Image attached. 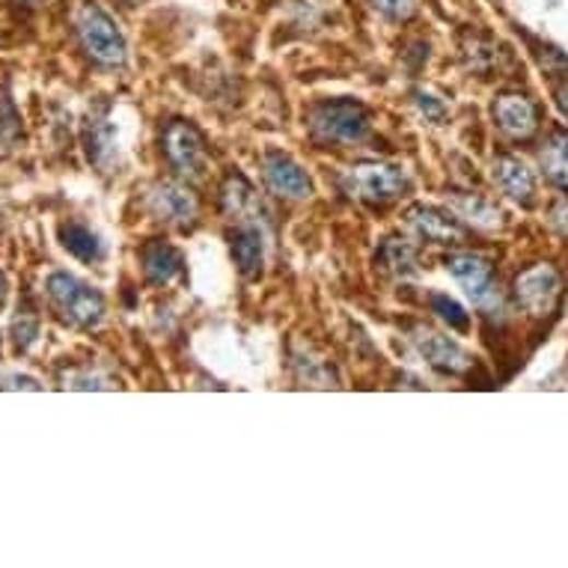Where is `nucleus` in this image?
Returning a JSON list of instances; mask_svg holds the SVG:
<instances>
[{
  "label": "nucleus",
  "mask_w": 568,
  "mask_h": 568,
  "mask_svg": "<svg viewBox=\"0 0 568 568\" xmlns=\"http://www.w3.org/2000/svg\"><path fill=\"white\" fill-rule=\"evenodd\" d=\"M310 135L325 147H355L367 140L372 119L369 111L355 98H325L316 102L306 114Z\"/></svg>",
  "instance_id": "nucleus-1"
},
{
  "label": "nucleus",
  "mask_w": 568,
  "mask_h": 568,
  "mask_svg": "<svg viewBox=\"0 0 568 568\" xmlns=\"http://www.w3.org/2000/svg\"><path fill=\"white\" fill-rule=\"evenodd\" d=\"M45 295H48V304L57 313V318L69 327L90 331L105 318V295L69 271H54L45 280Z\"/></svg>",
  "instance_id": "nucleus-2"
},
{
  "label": "nucleus",
  "mask_w": 568,
  "mask_h": 568,
  "mask_svg": "<svg viewBox=\"0 0 568 568\" xmlns=\"http://www.w3.org/2000/svg\"><path fill=\"white\" fill-rule=\"evenodd\" d=\"M74 33L93 63L107 66V69L126 63V36L93 0H84L74 12Z\"/></svg>",
  "instance_id": "nucleus-3"
},
{
  "label": "nucleus",
  "mask_w": 568,
  "mask_h": 568,
  "mask_svg": "<svg viewBox=\"0 0 568 568\" xmlns=\"http://www.w3.org/2000/svg\"><path fill=\"white\" fill-rule=\"evenodd\" d=\"M343 190L351 200L363 202H390L408 190V173L399 164H384V161H363L343 173L339 179Z\"/></svg>",
  "instance_id": "nucleus-4"
},
{
  "label": "nucleus",
  "mask_w": 568,
  "mask_h": 568,
  "mask_svg": "<svg viewBox=\"0 0 568 568\" xmlns=\"http://www.w3.org/2000/svg\"><path fill=\"white\" fill-rule=\"evenodd\" d=\"M161 149L167 155L170 167L176 170L185 179L197 182L206 176L209 167V149L202 140L200 128L188 119H170L161 131Z\"/></svg>",
  "instance_id": "nucleus-5"
},
{
  "label": "nucleus",
  "mask_w": 568,
  "mask_h": 568,
  "mask_svg": "<svg viewBox=\"0 0 568 568\" xmlns=\"http://www.w3.org/2000/svg\"><path fill=\"white\" fill-rule=\"evenodd\" d=\"M443 268L462 283V289L476 306H483L488 313L495 306H500L495 271H491V265L485 263L483 256H476V253H450V256H443Z\"/></svg>",
  "instance_id": "nucleus-6"
},
{
  "label": "nucleus",
  "mask_w": 568,
  "mask_h": 568,
  "mask_svg": "<svg viewBox=\"0 0 568 568\" xmlns=\"http://www.w3.org/2000/svg\"><path fill=\"white\" fill-rule=\"evenodd\" d=\"M559 292H563V283H559V274L554 265H530L526 271H521L515 277L518 304L524 306L530 316L542 318L547 313H554Z\"/></svg>",
  "instance_id": "nucleus-7"
},
{
  "label": "nucleus",
  "mask_w": 568,
  "mask_h": 568,
  "mask_svg": "<svg viewBox=\"0 0 568 568\" xmlns=\"http://www.w3.org/2000/svg\"><path fill=\"white\" fill-rule=\"evenodd\" d=\"M410 339H414L417 351L426 358V363L432 369H438V372H443V375H464L467 369L474 367L471 355H467L453 337L441 334V331H432V327L420 325L414 327V337Z\"/></svg>",
  "instance_id": "nucleus-8"
},
{
  "label": "nucleus",
  "mask_w": 568,
  "mask_h": 568,
  "mask_svg": "<svg viewBox=\"0 0 568 568\" xmlns=\"http://www.w3.org/2000/svg\"><path fill=\"white\" fill-rule=\"evenodd\" d=\"M265 185L286 200H310L313 197V179L295 159H289L280 149H268L263 155Z\"/></svg>",
  "instance_id": "nucleus-9"
},
{
  "label": "nucleus",
  "mask_w": 568,
  "mask_h": 568,
  "mask_svg": "<svg viewBox=\"0 0 568 568\" xmlns=\"http://www.w3.org/2000/svg\"><path fill=\"white\" fill-rule=\"evenodd\" d=\"M405 223L420 235L422 242L429 244H462L464 227L459 223L453 211L441 209V206H426V202H414L405 209Z\"/></svg>",
  "instance_id": "nucleus-10"
},
{
  "label": "nucleus",
  "mask_w": 568,
  "mask_h": 568,
  "mask_svg": "<svg viewBox=\"0 0 568 568\" xmlns=\"http://www.w3.org/2000/svg\"><path fill=\"white\" fill-rule=\"evenodd\" d=\"M495 126L512 140H530L538 128V111L524 93H500L491 105Z\"/></svg>",
  "instance_id": "nucleus-11"
},
{
  "label": "nucleus",
  "mask_w": 568,
  "mask_h": 568,
  "mask_svg": "<svg viewBox=\"0 0 568 568\" xmlns=\"http://www.w3.org/2000/svg\"><path fill=\"white\" fill-rule=\"evenodd\" d=\"M149 209L155 211V218L176 227H190L200 215L197 197L190 194V188L179 185V182H159L149 190Z\"/></svg>",
  "instance_id": "nucleus-12"
},
{
  "label": "nucleus",
  "mask_w": 568,
  "mask_h": 568,
  "mask_svg": "<svg viewBox=\"0 0 568 568\" xmlns=\"http://www.w3.org/2000/svg\"><path fill=\"white\" fill-rule=\"evenodd\" d=\"M495 182L506 197H512L521 206H533V200H536V176L526 167V161L515 159V155H497Z\"/></svg>",
  "instance_id": "nucleus-13"
},
{
  "label": "nucleus",
  "mask_w": 568,
  "mask_h": 568,
  "mask_svg": "<svg viewBox=\"0 0 568 568\" xmlns=\"http://www.w3.org/2000/svg\"><path fill=\"white\" fill-rule=\"evenodd\" d=\"M140 265H143V277L152 286H167L173 283L182 274L185 263H182V253L164 239H152L143 244L140 251Z\"/></svg>",
  "instance_id": "nucleus-14"
},
{
  "label": "nucleus",
  "mask_w": 568,
  "mask_h": 568,
  "mask_svg": "<svg viewBox=\"0 0 568 568\" xmlns=\"http://www.w3.org/2000/svg\"><path fill=\"white\" fill-rule=\"evenodd\" d=\"M230 253L232 263L239 268L242 277L247 280H256L263 274V263H265V244H263V232L244 223L239 230L230 235Z\"/></svg>",
  "instance_id": "nucleus-15"
},
{
  "label": "nucleus",
  "mask_w": 568,
  "mask_h": 568,
  "mask_svg": "<svg viewBox=\"0 0 568 568\" xmlns=\"http://www.w3.org/2000/svg\"><path fill=\"white\" fill-rule=\"evenodd\" d=\"M84 147L86 159L93 161L95 167H107V161L114 159L116 131L111 116H107V107H93L90 111V119H86L84 126Z\"/></svg>",
  "instance_id": "nucleus-16"
},
{
  "label": "nucleus",
  "mask_w": 568,
  "mask_h": 568,
  "mask_svg": "<svg viewBox=\"0 0 568 568\" xmlns=\"http://www.w3.org/2000/svg\"><path fill=\"white\" fill-rule=\"evenodd\" d=\"M375 268L393 280H408L417 274V251L405 239H387L375 253Z\"/></svg>",
  "instance_id": "nucleus-17"
},
{
  "label": "nucleus",
  "mask_w": 568,
  "mask_h": 568,
  "mask_svg": "<svg viewBox=\"0 0 568 568\" xmlns=\"http://www.w3.org/2000/svg\"><path fill=\"white\" fill-rule=\"evenodd\" d=\"M60 244L81 263H98L105 256V244L98 239V232H93L81 221H66L60 227Z\"/></svg>",
  "instance_id": "nucleus-18"
},
{
  "label": "nucleus",
  "mask_w": 568,
  "mask_h": 568,
  "mask_svg": "<svg viewBox=\"0 0 568 568\" xmlns=\"http://www.w3.org/2000/svg\"><path fill=\"white\" fill-rule=\"evenodd\" d=\"M545 176L559 188H568V131L566 128H554L547 135L545 147L538 152Z\"/></svg>",
  "instance_id": "nucleus-19"
},
{
  "label": "nucleus",
  "mask_w": 568,
  "mask_h": 568,
  "mask_svg": "<svg viewBox=\"0 0 568 568\" xmlns=\"http://www.w3.org/2000/svg\"><path fill=\"white\" fill-rule=\"evenodd\" d=\"M39 327H43V318H39V310L33 304L31 298L24 295L19 310H15V316H12V325H10V334H12V346L19 355L24 351H31L33 343L39 339Z\"/></svg>",
  "instance_id": "nucleus-20"
},
{
  "label": "nucleus",
  "mask_w": 568,
  "mask_h": 568,
  "mask_svg": "<svg viewBox=\"0 0 568 568\" xmlns=\"http://www.w3.org/2000/svg\"><path fill=\"white\" fill-rule=\"evenodd\" d=\"M453 206L462 211V218H467L474 227H483V230H495L503 223V211L485 197H476V194H455Z\"/></svg>",
  "instance_id": "nucleus-21"
},
{
  "label": "nucleus",
  "mask_w": 568,
  "mask_h": 568,
  "mask_svg": "<svg viewBox=\"0 0 568 568\" xmlns=\"http://www.w3.org/2000/svg\"><path fill=\"white\" fill-rule=\"evenodd\" d=\"M253 202H256V194H253L251 182L244 179L242 173H230L221 185V209L230 218H242V215H247Z\"/></svg>",
  "instance_id": "nucleus-22"
},
{
  "label": "nucleus",
  "mask_w": 568,
  "mask_h": 568,
  "mask_svg": "<svg viewBox=\"0 0 568 568\" xmlns=\"http://www.w3.org/2000/svg\"><path fill=\"white\" fill-rule=\"evenodd\" d=\"M429 306H432V313L441 322H447V325L453 327V331H459V334H464V331H471V316L464 313V306L455 301V298L443 295V292H434V295H429Z\"/></svg>",
  "instance_id": "nucleus-23"
},
{
  "label": "nucleus",
  "mask_w": 568,
  "mask_h": 568,
  "mask_svg": "<svg viewBox=\"0 0 568 568\" xmlns=\"http://www.w3.org/2000/svg\"><path fill=\"white\" fill-rule=\"evenodd\" d=\"M19 140H22V116H19V111L12 105L10 93L3 90L0 93V143L7 149H15Z\"/></svg>",
  "instance_id": "nucleus-24"
},
{
  "label": "nucleus",
  "mask_w": 568,
  "mask_h": 568,
  "mask_svg": "<svg viewBox=\"0 0 568 568\" xmlns=\"http://www.w3.org/2000/svg\"><path fill=\"white\" fill-rule=\"evenodd\" d=\"M464 57H467V63L471 69L476 72H488V69H495L497 60H500V51H497L495 43H488V39H471V43L464 45Z\"/></svg>",
  "instance_id": "nucleus-25"
},
{
  "label": "nucleus",
  "mask_w": 568,
  "mask_h": 568,
  "mask_svg": "<svg viewBox=\"0 0 568 568\" xmlns=\"http://www.w3.org/2000/svg\"><path fill=\"white\" fill-rule=\"evenodd\" d=\"M414 105L420 107V114L426 116V123H434V126L447 123V105H443L438 95L429 93V90H414Z\"/></svg>",
  "instance_id": "nucleus-26"
},
{
  "label": "nucleus",
  "mask_w": 568,
  "mask_h": 568,
  "mask_svg": "<svg viewBox=\"0 0 568 568\" xmlns=\"http://www.w3.org/2000/svg\"><path fill=\"white\" fill-rule=\"evenodd\" d=\"M381 15H387L393 22H408L410 15L417 12V0H369Z\"/></svg>",
  "instance_id": "nucleus-27"
},
{
  "label": "nucleus",
  "mask_w": 568,
  "mask_h": 568,
  "mask_svg": "<svg viewBox=\"0 0 568 568\" xmlns=\"http://www.w3.org/2000/svg\"><path fill=\"white\" fill-rule=\"evenodd\" d=\"M547 223H550V230L557 232V235L568 239V200H559L550 206V211H547Z\"/></svg>",
  "instance_id": "nucleus-28"
},
{
  "label": "nucleus",
  "mask_w": 568,
  "mask_h": 568,
  "mask_svg": "<svg viewBox=\"0 0 568 568\" xmlns=\"http://www.w3.org/2000/svg\"><path fill=\"white\" fill-rule=\"evenodd\" d=\"M0 387L7 390H19V387H24V390H39V384H36V379H31V375H10V379H3L0 381Z\"/></svg>",
  "instance_id": "nucleus-29"
},
{
  "label": "nucleus",
  "mask_w": 568,
  "mask_h": 568,
  "mask_svg": "<svg viewBox=\"0 0 568 568\" xmlns=\"http://www.w3.org/2000/svg\"><path fill=\"white\" fill-rule=\"evenodd\" d=\"M554 98H557L559 114L566 116V123H568V84L566 86H557V93H554Z\"/></svg>",
  "instance_id": "nucleus-30"
},
{
  "label": "nucleus",
  "mask_w": 568,
  "mask_h": 568,
  "mask_svg": "<svg viewBox=\"0 0 568 568\" xmlns=\"http://www.w3.org/2000/svg\"><path fill=\"white\" fill-rule=\"evenodd\" d=\"M7 298H10V280H7V277L0 274V306L7 304Z\"/></svg>",
  "instance_id": "nucleus-31"
},
{
  "label": "nucleus",
  "mask_w": 568,
  "mask_h": 568,
  "mask_svg": "<svg viewBox=\"0 0 568 568\" xmlns=\"http://www.w3.org/2000/svg\"><path fill=\"white\" fill-rule=\"evenodd\" d=\"M0 239H3V211H0Z\"/></svg>",
  "instance_id": "nucleus-32"
},
{
  "label": "nucleus",
  "mask_w": 568,
  "mask_h": 568,
  "mask_svg": "<svg viewBox=\"0 0 568 568\" xmlns=\"http://www.w3.org/2000/svg\"><path fill=\"white\" fill-rule=\"evenodd\" d=\"M24 3H39V0H24Z\"/></svg>",
  "instance_id": "nucleus-33"
}]
</instances>
